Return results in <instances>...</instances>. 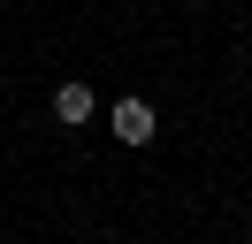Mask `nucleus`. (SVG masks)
Segmentation results:
<instances>
[{
  "label": "nucleus",
  "mask_w": 252,
  "mask_h": 244,
  "mask_svg": "<svg viewBox=\"0 0 252 244\" xmlns=\"http://www.w3.org/2000/svg\"><path fill=\"white\" fill-rule=\"evenodd\" d=\"M115 137L123 145H153V107L145 99H115Z\"/></svg>",
  "instance_id": "f03ea898"
},
{
  "label": "nucleus",
  "mask_w": 252,
  "mask_h": 244,
  "mask_svg": "<svg viewBox=\"0 0 252 244\" xmlns=\"http://www.w3.org/2000/svg\"><path fill=\"white\" fill-rule=\"evenodd\" d=\"M92 84H84V76H69V84H54V122H69V130H84V122H92Z\"/></svg>",
  "instance_id": "f257e3e1"
}]
</instances>
